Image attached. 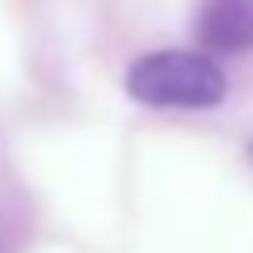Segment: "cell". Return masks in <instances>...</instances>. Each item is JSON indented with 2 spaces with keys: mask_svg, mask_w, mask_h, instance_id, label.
I'll return each instance as SVG.
<instances>
[{
  "mask_svg": "<svg viewBox=\"0 0 253 253\" xmlns=\"http://www.w3.org/2000/svg\"><path fill=\"white\" fill-rule=\"evenodd\" d=\"M199 38L215 55L253 51V0H203Z\"/></svg>",
  "mask_w": 253,
  "mask_h": 253,
  "instance_id": "7a4b0ae2",
  "label": "cell"
},
{
  "mask_svg": "<svg viewBox=\"0 0 253 253\" xmlns=\"http://www.w3.org/2000/svg\"><path fill=\"white\" fill-rule=\"evenodd\" d=\"M126 93L152 110H211L224 101V68L207 51H148L131 63Z\"/></svg>",
  "mask_w": 253,
  "mask_h": 253,
  "instance_id": "6da1fadb",
  "label": "cell"
}]
</instances>
